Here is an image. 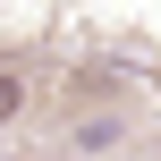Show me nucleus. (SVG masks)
<instances>
[{
	"label": "nucleus",
	"mask_w": 161,
	"mask_h": 161,
	"mask_svg": "<svg viewBox=\"0 0 161 161\" xmlns=\"http://www.w3.org/2000/svg\"><path fill=\"white\" fill-rule=\"evenodd\" d=\"M17 102H25V85H17V76H0V119H8Z\"/></svg>",
	"instance_id": "1"
}]
</instances>
